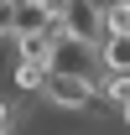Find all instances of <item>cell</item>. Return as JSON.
Listing matches in <instances>:
<instances>
[{"label":"cell","mask_w":130,"mask_h":135,"mask_svg":"<svg viewBox=\"0 0 130 135\" xmlns=\"http://www.w3.org/2000/svg\"><path fill=\"white\" fill-rule=\"evenodd\" d=\"M42 94H47V104L57 109V114H94V104L104 99V94H99V78L68 73V68H52Z\"/></svg>","instance_id":"6da1fadb"},{"label":"cell","mask_w":130,"mask_h":135,"mask_svg":"<svg viewBox=\"0 0 130 135\" xmlns=\"http://www.w3.org/2000/svg\"><path fill=\"white\" fill-rule=\"evenodd\" d=\"M0 125H11V99H0Z\"/></svg>","instance_id":"ba28073f"},{"label":"cell","mask_w":130,"mask_h":135,"mask_svg":"<svg viewBox=\"0 0 130 135\" xmlns=\"http://www.w3.org/2000/svg\"><path fill=\"white\" fill-rule=\"evenodd\" d=\"M83 5H89V11H94L99 21H104V16H109V11H114V0H83Z\"/></svg>","instance_id":"52a82bcc"},{"label":"cell","mask_w":130,"mask_h":135,"mask_svg":"<svg viewBox=\"0 0 130 135\" xmlns=\"http://www.w3.org/2000/svg\"><path fill=\"white\" fill-rule=\"evenodd\" d=\"M99 94H104V99L120 109V104L130 99V73H104V78H99Z\"/></svg>","instance_id":"277c9868"},{"label":"cell","mask_w":130,"mask_h":135,"mask_svg":"<svg viewBox=\"0 0 130 135\" xmlns=\"http://www.w3.org/2000/svg\"><path fill=\"white\" fill-rule=\"evenodd\" d=\"M120 119H125V125H130V99H125V104H120Z\"/></svg>","instance_id":"9c48e42d"},{"label":"cell","mask_w":130,"mask_h":135,"mask_svg":"<svg viewBox=\"0 0 130 135\" xmlns=\"http://www.w3.org/2000/svg\"><path fill=\"white\" fill-rule=\"evenodd\" d=\"M104 31H125L130 36V0H114V11L104 16Z\"/></svg>","instance_id":"5b68a950"},{"label":"cell","mask_w":130,"mask_h":135,"mask_svg":"<svg viewBox=\"0 0 130 135\" xmlns=\"http://www.w3.org/2000/svg\"><path fill=\"white\" fill-rule=\"evenodd\" d=\"M36 5H42V11H47V16H68V11H73V5H78V0H36Z\"/></svg>","instance_id":"8992f818"},{"label":"cell","mask_w":130,"mask_h":135,"mask_svg":"<svg viewBox=\"0 0 130 135\" xmlns=\"http://www.w3.org/2000/svg\"><path fill=\"white\" fill-rule=\"evenodd\" d=\"M0 135H11V125H0Z\"/></svg>","instance_id":"30bf717a"},{"label":"cell","mask_w":130,"mask_h":135,"mask_svg":"<svg viewBox=\"0 0 130 135\" xmlns=\"http://www.w3.org/2000/svg\"><path fill=\"white\" fill-rule=\"evenodd\" d=\"M99 62H104V73H130V36L104 31L99 36Z\"/></svg>","instance_id":"7a4b0ae2"},{"label":"cell","mask_w":130,"mask_h":135,"mask_svg":"<svg viewBox=\"0 0 130 135\" xmlns=\"http://www.w3.org/2000/svg\"><path fill=\"white\" fill-rule=\"evenodd\" d=\"M47 73H52V68H42V62H26V57H16V68H11V83H16L21 94H42V88H47Z\"/></svg>","instance_id":"3957f363"},{"label":"cell","mask_w":130,"mask_h":135,"mask_svg":"<svg viewBox=\"0 0 130 135\" xmlns=\"http://www.w3.org/2000/svg\"><path fill=\"white\" fill-rule=\"evenodd\" d=\"M16 5H26V0H16Z\"/></svg>","instance_id":"8fae6325"}]
</instances>
